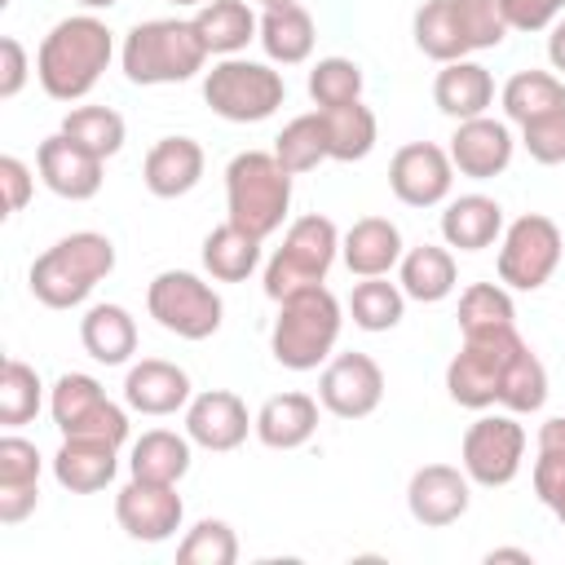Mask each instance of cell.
I'll return each instance as SVG.
<instances>
[{"mask_svg": "<svg viewBox=\"0 0 565 565\" xmlns=\"http://www.w3.org/2000/svg\"><path fill=\"white\" fill-rule=\"evenodd\" d=\"M115 57V31L97 13H75L49 26L35 49V79L53 102H79L97 88Z\"/></svg>", "mask_w": 565, "mask_h": 565, "instance_id": "1", "label": "cell"}, {"mask_svg": "<svg viewBox=\"0 0 565 565\" xmlns=\"http://www.w3.org/2000/svg\"><path fill=\"white\" fill-rule=\"evenodd\" d=\"M110 274H115V243L97 230H75L31 260L26 287L44 309H79Z\"/></svg>", "mask_w": 565, "mask_h": 565, "instance_id": "2", "label": "cell"}, {"mask_svg": "<svg viewBox=\"0 0 565 565\" xmlns=\"http://www.w3.org/2000/svg\"><path fill=\"white\" fill-rule=\"evenodd\" d=\"M207 44L194 31V18H150L137 22L119 44V66L128 84L159 88V84H185L203 71Z\"/></svg>", "mask_w": 565, "mask_h": 565, "instance_id": "3", "label": "cell"}, {"mask_svg": "<svg viewBox=\"0 0 565 565\" xmlns=\"http://www.w3.org/2000/svg\"><path fill=\"white\" fill-rule=\"evenodd\" d=\"M340 327H344V309L331 296V287L327 282L300 287L278 300V318L269 327V353L287 371H318L335 353Z\"/></svg>", "mask_w": 565, "mask_h": 565, "instance_id": "4", "label": "cell"}, {"mask_svg": "<svg viewBox=\"0 0 565 565\" xmlns=\"http://www.w3.org/2000/svg\"><path fill=\"white\" fill-rule=\"evenodd\" d=\"M287 212L291 172L274 159V150H243L225 163V221L256 238H269L282 230Z\"/></svg>", "mask_w": 565, "mask_h": 565, "instance_id": "5", "label": "cell"}, {"mask_svg": "<svg viewBox=\"0 0 565 565\" xmlns=\"http://www.w3.org/2000/svg\"><path fill=\"white\" fill-rule=\"evenodd\" d=\"M530 344L516 335V327L508 331H486V335H463L459 353L446 362V393L455 406L463 411H490L503 402L508 375L516 366V358Z\"/></svg>", "mask_w": 565, "mask_h": 565, "instance_id": "6", "label": "cell"}, {"mask_svg": "<svg viewBox=\"0 0 565 565\" xmlns=\"http://www.w3.org/2000/svg\"><path fill=\"white\" fill-rule=\"evenodd\" d=\"M340 256V230L331 216L322 212H305L287 225L282 247H274V256L265 260V296L278 305L282 296L300 291V287H318L327 282L331 265Z\"/></svg>", "mask_w": 565, "mask_h": 565, "instance_id": "7", "label": "cell"}, {"mask_svg": "<svg viewBox=\"0 0 565 565\" xmlns=\"http://www.w3.org/2000/svg\"><path fill=\"white\" fill-rule=\"evenodd\" d=\"M287 97L282 71L252 57H221L212 71H203V102L225 124H260L269 119Z\"/></svg>", "mask_w": 565, "mask_h": 565, "instance_id": "8", "label": "cell"}, {"mask_svg": "<svg viewBox=\"0 0 565 565\" xmlns=\"http://www.w3.org/2000/svg\"><path fill=\"white\" fill-rule=\"evenodd\" d=\"M146 313L177 340H207L221 331L225 300L207 278L190 269H163L146 287Z\"/></svg>", "mask_w": 565, "mask_h": 565, "instance_id": "9", "label": "cell"}, {"mask_svg": "<svg viewBox=\"0 0 565 565\" xmlns=\"http://www.w3.org/2000/svg\"><path fill=\"white\" fill-rule=\"evenodd\" d=\"M561 252H565L561 225L552 216H543V212H525L512 225H503L499 260H494L499 282L512 287V291H539L556 274Z\"/></svg>", "mask_w": 565, "mask_h": 565, "instance_id": "10", "label": "cell"}, {"mask_svg": "<svg viewBox=\"0 0 565 565\" xmlns=\"http://www.w3.org/2000/svg\"><path fill=\"white\" fill-rule=\"evenodd\" d=\"M49 415L62 437H97L110 446L128 441V411L110 402L106 388L84 371L57 375V384L49 388Z\"/></svg>", "mask_w": 565, "mask_h": 565, "instance_id": "11", "label": "cell"}, {"mask_svg": "<svg viewBox=\"0 0 565 565\" xmlns=\"http://www.w3.org/2000/svg\"><path fill=\"white\" fill-rule=\"evenodd\" d=\"M525 463V428L516 415H477L459 441V468L472 486H512Z\"/></svg>", "mask_w": 565, "mask_h": 565, "instance_id": "12", "label": "cell"}, {"mask_svg": "<svg viewBox=\"0 0 565 565\" xmlns=\"http://www.w3.org/2000/svg\"><path fill=\"white\" fill-rule=\"evenodd\" d=\"M318 402L335 419H366L384 402V371L371 353H331L318 375Z\"/></svg>", "mask_w": 565, "mask_h": 565, "instance_id": "13", "label": "cell"}, {"mask_svg": "<svg viewBox=\"0 0 565 565\" xmlns=\"http://www.w3.org/2000/svg\"><path fill=\"white\" fill-rule=\"evenodd\" d=\"M115 521L132 543H168L185 525V503L168 481L128 477L115 494Z\"/></svg>", "mask_w": 565, "mask_h": 565, "instance_id": "14", "label": "cell"}, {"mask_svg": "<svg viewBox=\"0 0 565 565\" xmlns=\"http://www.w3.org/2000/svg\"><path fill=\"white\" fill-rule=\"evenodd\" d=\"M455 163L437 141H406L388 159V190L406 207H437L450 199Z\"/></svg>", "mask_w": 565, "mask_h": 565, "instance_id": "15", "label": "cell"}, {"mask_svg": "<svg viewBox=\"0 0 565 565\" xmlns=\"http://www.w3.org/2000/svg\"><path fill=\"white\" fill-rule=\"evenodd\" d=\"M247 433H256V415H247V402L230 388H203L190 397L185 406V437L199 450L212 455H230L247 441Z\"/></svg>", "mask_w": 565, "mask_h": 565, "instance_id": "16", "label": "cell"}, {"mask_svg": "<svg viewBox=\"0 0 565 565\" xmlns=\"http://www.w3.org/2000/svg\"><path fill=\"white\" fill-rule=\"evenodd\" d=\"M472 503V481L455 463H424L406 481V512L424 530H446L455 525Z\"/></svg>", "mask_w": 565, "mask_h": 565, "instance_id": "17", "label": "cell"}, {"mask_svg": "<svg viewBox=\"0 0 565 565\" xmlns=\"http://www.w3.org/2000/svg\"><path fill=\"white\" fill-rule=\"evenodd\" d=\"M450 163L459 177H472V181H490V177H503L512 154H516V137L503 119L494 115H477V119H459L455 132H450Z\"/></svg>", "mask_w": 565, "mask_h": 565, "instance_id": "18", "label": "cell"}, {"mask_svg": "<svg viewBox=\"0 0 565 565\" xmlns=\"http://www.w3.org/2000/svg\"><path fill=\"white\" fill-rule=\"evenodd\" d=\"M102 168H106V159H97L93 150L75 146L62 128H57L53 137H44L40 150H35V172H40V181H44L57 199H71V203H88V199L102 190V181H106Z\"/></svg>", "mask_w": 565, "mask_h": 565, "instance_id": "19", "label": "cell"}, {"mask_svg": "<svg viewBox=\"0 0 565 565\" xmlns=\"http://www.w3.org/2000/svg\"><path fill=\"white\" fill-rule=\"evenodd\" d=\"M190 397H194V384H190L185 366H177V362L141 358V362H132L128 375H124V406L137 411V415L163 419V415L185 411Z\"/></svg>", "mask_w": 565, "mask_h": 565, "instance_id": "20", "label": "cell"}, {"mask_svg": "<svg viewBox=\"0 0 565 565\" xmlns=\"http://www.w3.org/2000/svg\"><path fill=\"white\" fill-rule=\"evenodd\" d=\"M40 450L13 428L0 437V525H22L40 503Z\"/></svg>", "mask_w": 565, "mask_h": 565, "instance_id": "21", "label": "cell"}, {"mask_svg": "<svg viewBox=\"0 0 565 565\" xmlns=\"http://www.w3.org/2000/svg\"><path fill=\"white\" fill-rule=\"evenodd\" d=\"M207 154L194 137H159L141 159V181L154 199H181L203 181Z\"/></svg>", "mask_w": 565, "mask_h": 565, "instance_id": "22", "label": "cell"}, {"mask_svg": "<svg viewBox=\"0 0 565 565\" xmlns=\"http://www.w3.org/2000/svg\"><path fill=\"white\" fill-rule=\"evenodd\" d=\"M402 230L388 216H362L340 234V260L353 278H380L402 265Z\"/></svg>", "mask_w": 565, "mask_h": 565, "instance_id": "23", "label": "cell"}, {"mask_svg": "<svg viewBox=\"0 0 565 565\" xmlns=\"http://www.w3.org/2000/svg\"><path fill=\"white\" fill-rule=\"evenodd\" d=\"M119 472V446L97 437H62L53 450V481L71 494H97Z\"/></svg>", "mask_w": 565, "mask_h": 565, "instance_id": "24", "label": "cell"}, {"mask_svg": "<svg viewBox=\"0 0 565 565\" xmlns=\"http://www.w3.org/2000/svg\"><path fill=\"white\" fill-rule=\"evenodd\" d=\"M441 238L455 252H486V247H494L503 238V207H499V199L477 194V190L459 194V199H446Z\"/></svg>", "mask_w": 565, "mask_h": 565, "instance_id": "25", "label": "cell"}, {"mask_svg": "<svg viewBox=\"0 0 565 565\" xmlns=\"http://www.w3.org/2000/svg\"><path fill=\"white\" fill-rule=\"evenodd\" d=\"M318 397L309 393H274L256 411V441L269 450H300L318 433Z\"/></svg>", "mask_w": 565, "mask_h": 565, "instance_id": "26", "label": "cell"}, {"mask_svg": "<svg viewBox=\"0 0 565 565\" xmlns=\"http://www.w3.org/2000/svg\"><path fill=\"white\" fill-rule=\"evenodd\" d=\"M433 102L441 115H450L455 124L459 119H477L494 106V79L481 62L472 57H459V62H446L433 79Z\"/></svg>", "mask_w": 565, "mask_h": 565, "instance_id": "27", "label": "cell"}, {"mask_svg": "<svg viewBox=\"0 0 565 565\" xmlns=\"http://www.w3.org/2000/svg\"><path fill=\"white\" fill-rule=\"evenodd\" d=\"M79 344H84V353L93 362L124 366L137 353V318L124 305H115V300L88 305L84 318H79Z\"/></svg>", "mask_w": 565, "mask_h": 565, "instance_id": "28", "label": "cell"}, {"mask_svg": "<svg viewBox=\"0 0 565 565\" xmlns=\"http://www.w3.org/2000/svg\"><path fill=\"white\" fill-rule=\"evenodd\" d=\"M194 31L212 57H238L260 35V18L247 0H207L194 9Z\"/></svg>", "mask_w": 565, "mask_h": 565, "instance_id": "29", "label": "cell"}, {"mask_svg": "<svg viewBox=\"0 0 565 565\" xmlns=\"http://www.w3.org/2000/svg\"><path fill=\"white\" fill-rule=\"evenodd\" d=\"M256 40H260V49H265L269 62L300 66L313 53L318 26H313V13L305 4H278V9H265L260 13V35Z\"/></svg>", "mask_w": 565, "mask_h": 565, "instance_id": "30", "label": "cell"}, {"mask_svg": "<svg viewBox=\"0 0 565 565\" xmlns=\"http://www.w3.org/2000/svg\"><path fill=\"white\" fill-rule=\"evenodd\" d=\"M397 282H402L406 300H419V305H437V300H446V296L459 287V269H455L450 247L419 243V247L402 252Z\"/></svg>", "mask_w": 565, "mask_h": 565, "instance_id": "31", "label": "cell"}, {"mask_svg": "<svg viewBox=\"0 0 565 565\" xmlns=\"http://www.w3.org/2000/svg\"><path fill=\"white\" fill-rule=\"evenodd\" d=\"M194 463V441L185 433H172V428H150L132 441V455H128V472L132 477H146V481H168L177 486Z\"/></svg>", "mask_w": 565, "mask_h": 565, "instance_id": "32", "label": "cell"}, {"mask_svg": "<svg viewBox=\"0 0 565 565\" xmlns=\"http://www.w3.org/2000/svg\"><path fill=\"white\" fill-rule=\"evenodd\" d=\"M499 106H503V115H508V124H534V119H543V115H556V110H565V79L556 75V71H516L508 84H503V93H499Z\"/></svg>", "mask_w": 565, "mask_h": 565, "instance_id": "33", "label": "cell"}, {"mask_svg": "<svg viewBox=\"0 0 565 565\" xmlns=\"http://www.w3.org/2000/svg\"><path fill=\"white\" fill-rule=\"evenodd\" d=\"M260 243L265 238L225 221V225L207 230V238H203V269L212 274V282H243L260 265Z\"/></svg>", "mask_w": 565, "mask_h": 565, "instance_id": "34", "label": "cell"}, {"mask_svg": "<svg viewBox=\"0 0 565 565\" xmlns=\"http://www.w3.org/2000/svg\"><path fill=\"white\" fill-rule=\"evenodd\" d=\"M411 35H415V49H419L424 57H433L437 66L468 57V44H463L459 18H455V0H424V4L415 9Z\"/></svg>", "mask_w": 565, "mask_h": 565, "instance_id": "35", "label": "cell"}, {"mask_svg": "<svg viewBox=\"0 0 565 565\" xmlns=\"http://www.w3.org/2000/svg\"><path fill=\"white\" fill-rule=\"evenodd\" d=\"M322 128H327V150H331L335 163L366 159L375 150V137H380V124H375L371 106H362V102L322 110Z\"/></svg>", "mask_w": 565, "mask_h": 565, "instance_id": "36", "label": "cell"}, {"mask_svg": "<svg viewBox=\"0 0 565 565\" xmlns=\"http://www.w3.org/2000/svg\"><path fill=\"white\" fill-rule=\"evenodd\" d=\"M349 318L362 331H393L406 318V291H402V282H388V274L353 282V291H349Z\"/></svg>", "mask_w": 565, "mask_h": 565, "instance_id": "37", "label": "cell"}, {"mask_svg": "<svg viewBox=\"0 0 565 565\" xmlns=\"http://www.w3.org/2000/svg\"><path fill=\"white\" fill-rule=\"evenodd\" d=\"M274 159L300 177V172H313L318 163L331 159L327 150V128H322V110H309V115H296L291 124H282V132L274 137Z\"/></svg>", "mask_w": 565, "mask_h": 565, "instance_id": "38", "label": "cell"}, {"mask_svg": "<svg viewBox=\"0 0 565 565\" xmlns=\"http://www.w3.org/2000/svg\"><path fill=\"white\" fill-rule=\"evenodd\" d=\"M516 327V305L512 287L503 282H468L459 296V331L463 335H486V331H508Z\"/></svg>", "mask_w": 565, "mask_h": 565, "instance_id": "39", "label": "cell"}, {"mask_svg": "<svg viewBox=\"0 0 565 565\" xmlns=\"http://www.w3.org/2000/svg\"><path fill=\"white\" fill-rule=\"evenodd\" d=\"M62 132H66L75 146L93 150L97 159L119 154V150H124V137H128L124 115L110 110V106H71L66 119H62Z\"/></svg>", "mask_w": 565, "mask_h": 565, "instance_id": "40", "label": "cell"}, {"mask_svg": "<svg viewBox=\"0 0 565 565\" xmlns=\"http://www.w3.org/2000/svg\"><path fill=\"white\" fill-rule=\"evenodd\" d=\"M44 406V380L35 366H26L22 358H4L0 371V424L4 428H22L40 415Z\"/></svg>", "mask_w": 565, "mask_h": 565, "instance_id": "41", "label": "cell"}, {"mask_svg": "<svg viewBox=\"0 0 565 565\" xmlns=\"http://www.w3.org/2000/svg\"><path fill=\"white\" fill-rule=\"evenodd\" d=\"M177 561L181 565H234L238 561V534L230 521L221 516H203L185 530V539L177 543Z\"/></svg>", "mask_w": 565, "mask_h": 565, "instance_id": "42", "label": "cell"}, {"mask_svg": "<svg viewBox=\"0 0 565 565\" xmlns=\"http://www.w3.org/2000/svg\"><path fill=\"white\" fill-rule=\"evenodd\" d=\"M362 66L353 57H318L313 71H309V97L318 110H331V106H349V102H362Z\"/></svg>", "mask_w": 565, "mask_h": 565, "instance_id": "43", "label": "cell"}, {"mask_svg": "<svg viewBox=\"0 0 565 565\" xmlns=\"http://www.w3.org/2000/svg\"><path fill=\"white\" fill-rule=\"evenodd\" d=\"M455 18H459V31H463L468 53L499 49L508 40V31H512L499 0H455Z\"/></svg>", "mask_w": 565, "mask_h": 565, "instance_id": "44", "label": "cell"}, {"mask_svg": "<svg viewBox=\"0 0 565 565\" xmlns=\"http://www.w3.org/2000/svg\"><path fill=\"white\" fill-rule=\"evenodd\" d=\"M521 146H525V154H530L534 163H543V168L565 163V110L543 115V119H534V124H521Z\"/></svg>", "mask_w": 565, "mask_h": 565, "instance_id": "45", "label": "cell"}, {"mask_svg": "<svg viewBox=\"0 0 565 565\" xmlns=\"http://www.w3.org/2000/svg\"><path fill=\"white\" fill-rule=\"evenodd\" d=\"M503 4V18L512 31H547L561 13H565V0H499Z\"/></svg>", "mask_w": 565, "mask_h": 565, "instance_id": "46", "label": "cell"}, {"mask_svg": "<svg viewBox=\"0 0 565 565\" xmlns=\"http://www.w3.org/2000/svg\"><path fill=\"white\" fill-rule=\"evenodd\" d=\"M0 185H4V216H18L35 194V172L18 154H0Z\"/></svg>", "mask_w": 565, "mask_h": 565, "instance_id": "47", "label": "cell"}, {"mask_svg": "<svg viewBox=\"0 0 565 565\" xmlns=\"http://www.w3.org/2000/svg\"><path fill=\"white\" fill-rule=\"evenodd\" d=\"M530 481H534V494H539V503L565 525V463H556V459H534V472H530Z\"/></svg>", "mask_w": 565, "mask_h": 565, "instance_id": "48", "label": "cell"}, {"mask_svg": "<svg viewBox=\"0 0 565 565\" xmlns=\"http://www.w3.org/2000/svg\"><path fill=\"white\" fill-rule=\"evenodd\" d=\"M31 75V62H26V49L18 35H0V102H13L22 93Z\"/></svg>", "mask_w": 565, "mask_h": 565, "instance_id": "49", "label": "cell"}, {"mask_svg": "<svg viewBox=\"0 0 565 565\" xmlns=\"http://www.w3.org/2000/svg\"><path fill=\"white\" fill-rule=\"evenodd\" d=\"M539 455L565 463V415H552L539 424Z\"/></svg>", "mask_w": 565, "mask_h": 565, "instance_id": "50", "label": "cell"}, {"mask_svg": "<svg viewBox=\"0 0 565 565\" xmlns=\"http://www.w3.org/2000/svg\"><path fill=\"white\" fill-rule=\"evenodd\" d=\"M547 62L556 75H565V13L547 26Z\"/></svg>", "mask_w": 565, "mask_h": 565, "instance_id": "51", "label": "cell"}, {"mask_svg": "<svg viewBox=\"0 0 565 565\" xmlns=\"http://www.w3.org/2000/svg\"><path fill=\"white\" fill-rule=\"evenodd\" d=\"M499 561H516V565H534V556L525 547H490L486 552V565H499Z\"/></svg>", "mask_w": 565, "mask_h": 565, "instance_id": "52", "label": "cell"}, {"mask_svg": "<svg viewBox=\"0 0 565 565\" xmlns=\"http://www.w3.org/2000/svg\"><path fill=\"white\" fill-rule=\"evenodd\" d=\"M79 4H84V9H88V13H97V9H115V4H119V0H79Z\"/></svg>", "mask_w": 565, "mask_h": 565, "instance_id": "53", "label": "cell"}, {"mask_svg": "<svg viewBox=\"0 0 565 565\" xmlns=\"http://www.w3.org/2000/svg\"><path fill=\"white\" fill-rule=\"evenodd\" d=\"M168 4H177V9H199V4H207V0H168Z\"/></svg>", "mask_w": 565, "mask_h": 565, "instance_id": "54", "label": "cell"}, {"mask_svg": "<svg viewBox=\"0 0 565 565\" xmlns=\"http://www.w3.org/2000/svg\"><path fill=\"white\" fill-rule=\"evenodd\" d=\"M260 9H278V4H296V0H256Z\"/></svg>", "mask_w": 565, "mask_h": 565, "instance_id": "55", "label": "cell"}]
</instances>
